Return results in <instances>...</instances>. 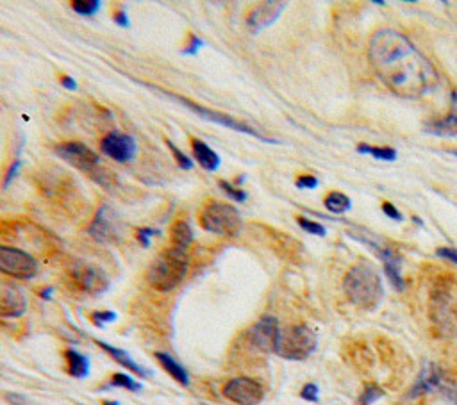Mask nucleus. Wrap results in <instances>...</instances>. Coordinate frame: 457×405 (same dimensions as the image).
<instances>
[{
    "instance_id": "obj_12",
    "label": "nucleus",
    "mask_w": 457,
    "mask_h": 405,
    "mask_svg": "<svg viewBox=\"0 0 457 405\" xmlns=\"http://www.w3.org/2000/svg\"><path fill=\"white\" fill-rule=\"evenodd\" d=\"M120 225L122 221L118 220L113 209L109 205H100L93 221L88 227V234L100 243H113L120 238Z\"/></svg>"
},
{
    "instance_id": "obj_25",
    "label": "nucleus",
    "mask_w": 457,
    "mask_h": 405,
    "mask_svg": "<svg viewBox=\"0 0 457 405\" xmlns=\"http://www.w3.org/2000/svg\"><path fill=\"white\" fill-rule=\"evenodd\" d=\"M323 205L327 211H331L332 214H343L347 213L348 209L352 207V200L345 195V193L339 191H332L329 193L325 200H323Z\"/></svg>"
},
{
    "instance_id": "obj_9",
    "label": "nucleus",
    "mask_w": 457,
    "mask_h": 405,
    "mask_svg": "<svg viewBox=\"0 0 457 405\" xmlns=\"http://www.w3.org/2000/svg\"><path fill=\"white\" fill-rule=\"evenodd\" d=\"M221 393L236 405H259L264 398V387L256 378L236 377L224 385Z\"/></svg>"
},
{
    "instance_id": "obj_16",
    "label": "nucleus",
    "mask_w": 457,
    "mask_h": 405,
    "mask_svg": "<svg viewBox=\"0 0 457 405\" xmlns=\"http://www.w3.org/2000/svg\"><path fill=\"white\" fill-rule=\"evenodd\" d=\"M370 247L375 248V254L378 256V259L383 261L384 264V272H386V277L390 279L391 286L397 289V291H404L406 289V282H404L402 277V261L397 254L388 247H381L377 243H371V241H367Z\"/></svg>"
},
{
    "instance_id": "obj_26",
    "label": "nucleus",
    "mask_w": 457,
    "mask_h": 405,
    "mask_svg": "<svg viewBox=\"0 0 457 405\" xmlns=\"http://www.w3.org/2000/svg\"><path fill=\"white\" fill-rule=\"evenodd\" d=\"M355 150H357L359 153H368V156L378 159V161H395V159H397V150L391 149V146H375L361 143Z\"/></svg>"
},
{
    "instance_id": "obj_44",
    "label": "nucleus",
    "mask_w": 457,
    "mask_h": 405,
    "mask_svg": "<svg viewBox=\"0 0 457 405\" xmlns=\"http://www.w3.org/2000/svg\"><path fill=\"white\" fill-rule=\"evenodd\" d=\"M40 296H41V298H45V300L50 298V296H52V287H45V289H41Z\"/></svg>"
},
{
    "instance_id": "obj_13",
    "label": "nucleus",
    "mask_w": 457,
    "mask_h": 405,
    "mask_svg": "<svg viewBox=\"0 0 457 405\" xmlns=\"http://www.w3.org/2000/svg\"><path fill=\"white\" fill-rule=\"evenodd\" d=\"M430 318H432L434 325L437 327V331L442 334L450 336L457 331V316L452 309V296L449 295L446 289L436 291L432 295Z\"/></svg>"
},
{
    "instance_id": "obj_20",
    "label": "nucleus",
    "mask_w": 457,
    "mask_h": 405,
    "mask_svg": "<svg viewBox=\"0 0 457 405\" xmlns=\"http://www.w3.org/2000/svg\"><path fill=\"white\" fill-rule=\"evenodd\" d=\"M97 345H99L100 348L106 352V354H109L114 361L118 362V364H122L123 368H127L129 371L136 373L138 377H149V371H146L145 368H142V366H139L135 359L130 357L125 350H122V348H116V346L107 345V343H104V341H97Z\"/></svg>"
},
{
    "instance_id": "obj_29",
    "label": "nucleus",
    "mask_w": 457,
    "mask_h": 405,
    "mask_svg": "<svg viewBox=\"0 0 457 405\" xmlns=\"http://www.w3.org/2000/svg\"><path fill=\"white\" fill-rule=\"evenodd\" d=\"M218 186H220L221 191H224L228 198H233L234 202H240V204H241V202H245V200H247V198H249V195H247V191H243V189H240V188H238V186L231 184V182H228V181H218Z\"/></svg>"
},
{
    "instance_id": "obj_6",
    "label": "nucleus",
    "mask_w": 457,
    "mask_h": 405,
    "mask_svg": "<svg viewBox=\"0 0 457 405\" xmlns=\"http://www.w3.org/2000/svg\"><path fill=\"white\" fill-rule=\"evenodd\" d=\"M145 86L150 88V90H156V91H159V93L166 95V97H170V99L175 100V102L182 104V106L188 107V109L193 111V113H197L200 118L207 120V122L218 123V125H224V127H227V129H231V130H236V132L249 134V136H252V138L261 139V142H264V143H272V145H277V143H279V139L266 138V136H263L259 130H256L254 127L247 125L245 122H240V120L233 118V116H228V114L220 113V111L209 109V107L200 106V104H197V102H191V100L184 99V97H179V95H175V93H170V91H163V90H159V88H156V86H150V84H145Z\"/></svg>"
},
{
    "instance_id": "obj_17",
    "label": "nucleus",
    "mask_w": 457,
    "mask_h": 405,
    "mask_svg": "<svg viewBox=\"0 0 457 405\" xmlns=\"http://www.w3.org/2000/svg\"><path fill=\"white\" fill-rule=\"evenodd\" d=\"M286 6L288 4H284V2H264V4L257 6V8H254L252 11H250L249 18H247V24H249V27L252 29L254 32L263 31V29L270 27V25L282 15Z\"/></svg>"
},
{
    "instance_id": "obj_28",
    "label": "nucleus",
    "mask_w": 457,
    "mask_h": 405,
    "mask_svg": "<svg viewBox=\"0 0 457 405\" xmlns=\"http://www.w3.org/2000/svg\"><path fill=\"white\" fill-rule=\"evenodd\" d=\"M100 6H102V2H100V0H77V2H71V9L83 16L97 15L100 9Z\"/></svg>"
},
{
    "instance_id": "obj_18",
    "label": "nucleus",
    "mask_w": 457,
    "mask_h": 405,
    "mask_svg": "<svg viewBox=\"0 0 457 405\" xmlns=\"http://www.w3.org/2000/svg\"><path fill=\"white\" fill-rule=\"evenodd\" d=\"M27 309V300L15 286L0 287V318H20Z\"/></svg>"
},
{
    "instance_id": "obj_36",
    "label": "nucleus",
    "mask_w": 457,
    "mask_h": 405,
    "mask_svg": "<svg viewBox=\"0 0 457 405\" xmlns=\"http://www.w3.org/2000/svg\"><path fill=\"white\" fill-rule=\"evenodd\" d=\"M295 186L299 189H316L318 188V179H316L315 175H300V177L296 179Z\"/></svg>"
},
{
    "instance_id": "obj_7",
    "label": "nucleus",
    "mask_w": 457,
    "mask_h": 405,
    "mask_svg": "<svg viewBox=\"0 0 457 405\" xmlns=\"http://www.w3.org/2000/svg\"><path fill=\"white\" fill-rule=\"evenodd\" d=\"M55 153L63 159L64 163L71 165L74 168L81 170L83 173H88L95 181H100L102 168H100V158L90 146H86L81 142H64L55 145Z\"/></svg>"
},
{
    "instance_id": "obj_1",
    "label": "nucleus",
    "mask_w": 457,
    "mask_h": 405,
    "mask_svg": "<svg viewBox=\"0 0 457 405\" xmlns=\"http://www.w3.org/2000/svg\"><path fill=\"white\" fill-rule=\"evenodd\" d=\"M368 57L381 83L398 97L422 99L439 86L430 61L395 29H378L371 36Z\"/></svg>"
},
{
    "instance_id": "obj_3",
    "label": "nucleus",
    "mask_w": 457,
    "mask_h": 405,
    "mask_svg": "<svg viewBox=\"0 0 457 405\" xmlns=\"http://www.w3.org/2000/svg\"><path fill=\"white\" fill-rule=\"evenodd\" d=\"M189 270V257L186 250L175 247H168L163 250L146 272V280L156 291L168 293L186 279Z\"/></svg>"
},
{
    "instance_id": "obj_33",
    "label": "nucleus",
    "mask_w": 457,
    "mask_h": 405,
    "mask_svg": "<svg viewBox=\"0 0 457 405\" xmlns=\"http://www.w3.org/2000/svg\"><path fill=\"white\" fill-rule=\"evenodd\" d=\"M300 397H302L306 401H311V404H316V401L320 400L318 385L313 384V382H309V384H306L302 387V391H300Z\"/></svg>"
},
{
    "instance_id": "obj_40",
    "label": "nucleus",
    "mask_w": 457,
    "mask_h": 405,
    "mask_svg": "<svg viewBox=\"0 0 457 405\" xmlns=\"http://www.w3.org/2000/svg\"><path fill=\"white\" fill-rule=\"evenodd\" d=\"M383 213L386 214L388 218H391V220H395V221H402V213H400V211H398L397 207H395L393 204H391V202H384L383 204Z\"/></svg>"
},
{
    "instance_id": "obj_35",
    "label": "nucleus",
    "mask_w": 457,
    "mask_h": 405,
    "mask_svg": "<svg viewBox=\"0 0 457 405\" xmlns=\"http://www.w3.org/2000/svg\"><path fill=\"white\" fill-rule=\"evenodd\" d=\"M152 234H159V231H154V228H149V227H142L136 231V240L139 241V245H142L143 248L150 247V238H152Z\"/></svg>"
},
{
    "instance_id": "obj_27",
    "label": "nucleus",
    "mask_w": 457,
    "mask_h": 405,
    "mask_svg": "<svg viewBox=\"0 0 457 405\" xmlns=\"http://www.w3.org/2000/svg\"><path fill=\"white\" fill-rule=\"evenodd\" d=\"M109 385L111 387H123V390L132 391V393H136V391H142V384H139V382H136L135 378L127 373H114L113 377H111Z\"/></svg>"
},
{
    "instance_id": "obj_21",
    "label": "nucleus",
    "mask_w": 457,
    "mask_h": 405,
    "mask_svg": "<svg viewBox=\"0 0 457 405\" xmlns=\"http://www.w3.org/2000/svg\"><path fill=\"white\" fill-rule=\"evenodd\" d=\"M156 359L159 361L163 370L174 378L175 382H179L181 385H189V375L188 371L184 370V366L179 364V361H175L174 357L166 352H156Z\"/></svg>"
},
{
    "instance_id": "obj_11",
    "label": "nucleus",
    "mask_w": 457,
    "mask_h": 405,
    "mask_svg": "<svg viewBox=\"0 0 457 405\" xmlns=\"http://www.w3.org/2000/svg\"><path fill=\"white\" fill-rule=\"evenodd\" d=\"M100 150H102L104 156L111 158L116 163H130L136 158V150H138V145H136L135 138L130 134L118 132V130H113V132L106 134L100 142Z\"/></svg>"
},
{
    "instance_id": "obj_34",
    "label": "nucleus",
    "mask_w": 457,
    "mask_h": 405,
    "mask_svg": "<svg viewBox=\"0 0 457 405\" xmlns=\"http://www.w3.org/2000/svg\"><path fill=\"white\" fill-rule=\"evenodd\" d=\"M116 320V313L113 311H95L91 315V322L95 323L97 327H104L106 323H111Z\"/></svg>"
},
{
    "instance_id": "obj_23",
    "label": "nucleus",
    "mask_w": 457,
    "mask_h": 405,
    "mask_svg": "<svg viewBox=\"0 0 457 405\" xmlns=\"http://www.w3.org/2000/svg\"><path fill=\"white\" fill-rule=\"evenodd\" d=\"M170 240H172V247L175 248H186L193 243V231H191V225L186 220H175L172 224V228H170Z\"/></svg>"
},
{
    "instance_id": "obj_32",
    "label": "nucleus",
    "mask_w": 457,
    "mask_h": 405,
    "mask_svg": "<svg viewBox=\"0 0 457 405\" xmlns=\"http://www.w3.org/2000/svg\"><path fill=\"white\" fill-rule=\"evenodd\" d=\"M384 397V391L381 390V387H377V385H368L367 390H364V393L361 394V398H359V401H361V405H371L374 401H377L378 398Z\"/></svg>"
},
{
    "instance_id": "obj_10",
    "label": "nucleus",
    "mask_w": 457,
    "mask_h": 405,
    "mask_svg": "<svg viewBox=\"0 0 457 405\" xmlns=\"http://www.w3.org/2000/svg\"><path fill=\"white\" fill-rule=\"evenodd\" d=\"M280 327L273 316H263L257 323H254L249 331V343L252 348L263 354H275L277 343H279Z\"/></svg>"
},
{
    "instance_id": "obj_47",
    "label": "nucleus",
    "mask_w": 457,
    "mask_h": 405,
    "mask_svg": "<svg viewBox=\"0 0 457 405\" xmlns=\"http://www.w3.org/2000/svg\"><path fill=\"white\" fill-rule=\"evenodd\" d=\"M413 221H416V224H418V225H420V227H423V221H422V220H420V218H413Z\"/></svg>"
},
{
    "instance_id": "obj_8",
    "label": "nucleus",
    "mask_w": 457,
    "mask_h": 405,
    "mask_svg": "<svg viewBox=\"0 0 457 405\" xmlns=\"http://www.w3.org/2000/svg\"><path fill=\"white\" fill-rule=\"evenodd\" d=\"M0 273L13 279L29 280L38 273V261L20 248L0 245Z\"/></svg>"
},
{
    "instance_id": "obj_39",
    "label": "nucleus",
    "mask_w": 457,
    "mask_h": 405,
    "mask_svg": "<svg viewBox=\"0 0 457 405\" xmlns=\"http://www.w3.org/2000/svg\"><path fill=\"white\" fill-rule=\"evenodd\" d=\"M437 257H443V259L450 261V263L457 264V248H450V247H442L436 250Z\"/></svg>"
},
{
    "instance_id": "obj_4",
    "label": "nucleus",
    "mask_w": 457,
    "mask_h": 405,
    "mask_svg": "<svg viewBox=\"0 0 457 405\" xmlns=\"http://www.w3.org/2000/svg\"><path fill=\"white\" fill-rule=\"evenodd\" d=\"M198 221L204 231L225 238L236 236L243 227V220L238 209L220 200L207 202L198 214Z\"/></svg>"
},
{
    "instance_id": "obj_41",
    "label": "nucleus",
    "mask_w": 457,
    "mask_h": 405,
    "mask_svg": "<svg viewBox=\"0 0 457 405\" xmlns=\"http://www.w3.org/2000/svg\"><path fill=\"white\" fill-rule=\"evenodd\" d=\"M113 20L116 25H122V27H129V16H127V11L123 8H116L113 13Z\"/></svg>"
},
{
    "instance_id": "obj_2",
    "label": "nucleus",
    "mask_w": 457,
    "mask_h": 405,
    "mask_svg": "<svg viewBox=\"0 0 457 405\" xmlns=\"http://www.w3.org/2000/svg\"><path fill=\"white\" fill-rule=\"evenodd\" d=\"M343 291L350 303L364 311L377 309L384 298L383 279L367 261H361L348 270L343 279Z\"/></svg>"
},
{
    "instance_id": "obj_37",
    "label": "nucleus",
    "mask_w": 457,
    "mask_h": 405,
    "mask_svg": "<svg viewBox=\"0 0 457 405\" xmlns=\"http://www.w3.org/2000/svg\"><path fill=\"white\" fill-rule=\"evenodd\" d=\"M20 168H22L20 159H16L15 163H11V166H9L8 172H6V175H4V182H2V188L6 189L9 184H11L13 179L16 177V173H18V170H20Z\"/></svg>"
},
{
    "instance_id": "obj_30",
    "label": "nucleus",
    "mask_w": 457,
    "mask_h": 405,
    "mask_svg": "<svg viewBox=\"0 0 457 405\" xmlns=\"http://www.w3.org/2000/svg\"><path fill=\"white\" fill-rule=\"evenodd\" d=\"M166 146L170 149V152H172V156H174L175 163L179 165V168L182 170H191L193 168V161L186 156L182 150H179V146L174 145V142H170V139H166Z\"/></svg>"
},
{
    "instance_id": "obj_46",
    "label": "nucleus",
    "mask_w": 457,
    "mask_h": 405,
    "mask_svg": "<svg viewBox=\"0 0 457 405\" xmlns=\"http://www.w3.org/2000/svg\"><path fill=\"white\" fill-rule=\"evenodd\" d=\"M104 405H120L118 401H114V400H109V401H104Z\"/></svg>"
},
{
    "instance_id": "obj_42",
    "label": "nucleus",
    "mask_w": 457,
    "mask_h": 405,
    "mask_svg": "<svg viewBox=\"0 0 457 405\" xmlns=\"http://www.w3.org/2000/svg\"><path fill=\"white\" fill-rule=\"evenodd\" d=\"M61 86L64 88V90H70V91H75L77 90V83H75V79L74 77H70V75H63V77H61Z\"/></svg>"
},
{
    "instance_id": "obj_31",
    "label": "nucleus",
    "mask_w": 457,
    "mask_h": 405,
    "mask_svg": "<svg viewBox=\"0 0 457 405\" xmlns=\"http://www.w3.org/2000/svg\"><path fill=\"white\" fill-rule=\"evenodd\" d=\"M296 221H299V225L306 231V233L315 234V236H320V238H323L325 234H327V228L323 227L322 224H318V221H313L309 220V218H303V217L296 218Z\"/></svg>"
},
{
    "instance_id": "obj_14",
    "label": "nucleus",
    "mask_w": 457,
    "mask_h": 405,
    "mask_svg": "<svg viewBox=\"0 0 457 405\" xmlns=\"http://www.w3.org/2000/svg\"><path fill=\"white\" fill-rule=\"evenodd\" d=\"M446 390V380L445 373L437 368L434 362H425L423 370L418 375V380L414 382V385L411 387L409 398L422 397V394L434 393V391H445Z\"/></svg>"
},
{
    "instance_id": "obj_38",
    "label": "nucleus",
    "mask_w": 457,
    "mask_h": 405,
    "mask_svg": "<svg viewBox=\"0 0 457 405\" xmlns=\"http://www.w3.org/2000/svg\"><path fill=\"white\" fill-rule=\"evenodd\" d=\"M204 45H205V41L200 40L198 36L189 34V43H188V47H184V54H188V55L189 54H197L198 48L204 47Z\"/></svg>"
},
{
    "instance_id": "obj_48",
    "label": "nucleus",
    "mask_w": 457,
    "mask_h": 405,
    "mask_svg": "<svg viewBox=\"0 0 457 405\" xmlns=\"http://www.w3.org/2000/svg\"><path fill=\"white\" fill-rule=\"evenodd\" d=\"M449 152H450V153H452L453 158H457V150H449Z\"/></svg>"
},
{
    "instance_id": "obj_45",
    "label": "nucleus",
    "mask_w": 457,
    "mask_h": 405,
    "mask_svg": "<svg viewBox=\"0 0 457 405\" xmlns=\"http://www.w3.org/2000/svg\"><path fill=\"white\" fill-rule=\"evenodd\" d=\"M374 4H377V6H386V0H374Z\"/></svg>"
},
{
    "instance_id": "obj_19",
    "label": "nucleus",
    "mask_w": 457,
    "mask_h": 405,
    "mask_svg": "<svg viewBox=\"0 0 457 405\" xmlns=\"http://www.w3.org/2000/svg\"><path fill=\"white\" fill-rule=\"evenodd\" d=\"M191 150H193V156L198 165H200L202 168L209 170V172H214V170H218V166L221 165L220 156H218L207 143L202 142V139L191 138Z\"/></svg>"
},
{
    "instance_id": "obj_24",
    "label": "nucleus",
    "mask_w": 457,
    "mask_h": 405,
    "mask_svg": "<svg viewBox=\"0 0 457 405\" xmlns=\"http://www.w3.org/2000/svg\"><path fill=\"white\" fill-rule=\"evenodd\" d=\"M427 132L434 134V136H457V113L452 111L443 120L429 123L425 127Z\"/></svg>"
},
{
    "instance_id": "obj_15",
    "label": "nucleus",
    "mask_w": 457,
    "mask_h": 405,
    "mask_svg": "<svg viewBox=\"0 0 457 405\" xmlns=\"http://www.w3.org/2000/svg\"><path fill=\"white\" fill-rule=\"evenodd\" d=\"M71 275L77 280L84 291L90 293H102L106 291L107 286H109V280H107L106 273L97 266H91V264H77V266L71 270Z\"/></svg>"
},
{
    "instance_id": "obj_22",
    "label": "nucleus",
    "mask_w": 457,
    "mask_h": 405,
    "mask_svg": "<svg viewBox=\"0 0 457 405\" xmlns=\"http://www.w3.org/2000/svg\"><path fill=\"white\" fill-rule=\"evenodd\" d=\"M64 359H67V371L70 377L86 378L90 375V361H88L86 355L79 354L74 348H68L64 352Z\"/></svg>"
},
{
    "instance_id": "obj_43",
    "label": "nucleus",
    "mask_w": 457,
    "mask_h": 405,
    "mask_svg": "<svg viewBox=\"0 0 457 405\" xmlns=\"http://www.w3.org/2000/svg\"><path fill=\"white\" fill-rule=\"evenodd\" d=\"M6 398H8L13 405H24L25 404V398L20 397V394H8Z\"/></svg>"
},
{
    "instance_id": "obj_5",
    "label": "nucleus",
    "mask_w": 457,
    "mask_h": 405,
    "mask_svg": "<svg viewBox=\"0 0 457 405\" xmlns=\"http://www.w3.org/2000/svg\"><path fill=\"white\" fill-rule=\"evenodd\" d=\"M318 338L308 325H293L280 331L275 354L288 361H306L315 354Z\"/></svg>"
}]
</instances>
